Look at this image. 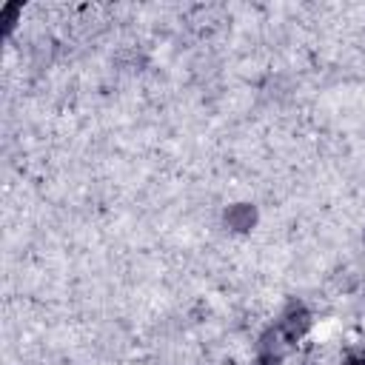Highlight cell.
I'll list each match as a JSON object with an SVG mask.
<instances>
[{
	"mask_svg": "<svg viewBox=\"0 0 365 365\" xmlns=\"http://www.w3.org/2000/svg\"><path fill=\"white\" fill-rule=\"evenodd\" d=\"M20 11H23V9H20L17 3H9V6H3V11H0V20H3L6 31H11V29H14V23H17Z\"/></svg>",
	"mask_w": 365,
	"mask_h": 365,
	"instance_id": "obj_4",
	"label": "cell"
},
{
	"mask_svg": "<svg viewBox=\"0 0 365 365\" xmlns=\"http://www.w3.org/2000/svg\"><path fill=\"white\" fill-rule=\"evenodd\" d=\"M311 311L302 305V302H291L285 311H282V317H279V322H277V328L291 339V342H299L308 331H311Z\"/></svg>",
	"mask_w": 365,
	"mask_h": 365,
	"instance_id": "obj_1",
	"label": "cell"
},
{
	"mask_svg": "<svg viewBox=\"0 0 365 365\" xmlns=\"http://www.w3.org/2000/svg\"><path fill=\"white\" fill-rule=\"evenodd\" d=\"M362 248H365V228H362Z\"/></svg>",
	"mask_w": 365,
	"mask_h": 365,
	"instance_id": "obj_5",
	"label": "cell"
},
{
	"mask_svg": "<svg viewBox=\"0 0 365 365\" xmlns=\"http://www.w3.org/2000/svg\"><path fill=\"white\" fill-rule=\"evenodd\" d=\"M257 220H259V214H257V205H251V202H234L222 214L225 228L234 234H248L257 225Z\"/></svg>",
	"mask_w": 365,
	"mask_h": 365,
	"instance_id": "obj_3",
	"label": "cell"
},
{
	"mask_svg": "<svg viewBox=\"0 0 365 365\" xmlns=\"http://www.w3.org/2000/svg\"><path fill=\"white\" fill-rule=\"evenodd\" d=\"M291 339L274 325V328H268L262 336H259V342H257V354H259V359H268V362H282L285 359V354L291 351Z\"/></svg>",
	"mask_w": 365,
	"mask_h": 365,
	"instance_id": "obj_2",
	"label": "cell"
}]
</instances>
